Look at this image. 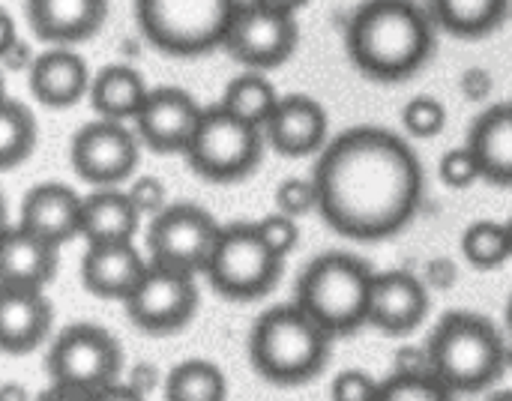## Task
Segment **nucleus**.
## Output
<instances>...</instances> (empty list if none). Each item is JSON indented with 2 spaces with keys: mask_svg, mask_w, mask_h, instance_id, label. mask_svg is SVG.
<instances>
[{
  "mask_svg": "<svg viewBox=\"0 0 512 401\" xmlns=\"http://www.w3.org/2000/svg\"><path fill=\"white\" fill-rule=\"evenodd\" d=\"M507 231H510V249H512V219L507 222Z\"/></svg>",
  "mask_w": 512,
  "mask_h": 401,
  "instance_id": "43",
  "label": "nucleus"
},
{
  "mask_svg": "<svg viewBox=\"0 0 512 401\" xmlns=\"http://www.w3.org/2000/svg\"><path fill=\"white\" fill-rule=\"evenodd\" d=\"M372 285L375 273L363 258L351 252H324L303 267L294 303L333 339L354 336L369 324Z\"/></svg>",
  "mask_w": 512,
  "mask_h": 401,
  "instance_id": "5",
  "label": "nucleus"
},
{
  "mask_svg": "<svg viewBox=\"0 0 512 401\" xmlns=\"http://www.w3.org/2000/svg\"><path fill=\"white\" fill-rule=\"evenodd\" d=\"M204 108L183 87H153L132 126L153 153H186Z\"/></svg>",
  "mask_w": 512,
  "mask_h": 401,
  "instance_id": "14",
  "label": "nucleus"
},
{
  "mask_svg": "<svg viewBox=\"0 0 512 401\" xmlns=\"http://www.w3.org/2000/svg\"><path fill=\"white\" fill-rule=\"evenodd\" d=\"M141 213L129 192L120 186H99L84 195L81 207V240L87 243H117L135 240Z\"/></svg>",
  "mask_w": 512,
  "mask_h": 401,
  "instance_id": "23",
  "label": "nucleus"
},
{
  "mask_svg": "<svg viewBox=\"0 0 512 401\" xmlns=\"http://www.w3.org/2000/svg\"><path fill=\"white\" fill-rule=\"evenodd\" d=\"M507 330H510V336H512V300H510V306H507Z\"/></svg>",
  "mask_w": 512,
  "mask_h": 401,
  "instance_id": "41",
  "label": "nucleus"
},
{
  "mask_svg": "<svg viewBox=\"0 0 512 401\" xmlns=\"http://www.w3.org/2000/svg\"><path fill=\"white\" fill-rule=\"evenodd\" d=\"M27 75L30 93L45 108H72L90 93L93 84L87 63L69 45H51L48 51L36 54Z\"/></svg>",
  "mask_w": 512,
  "mask_h": 401,
  "instance_id": "20",
  "label": "nucleus"
},
{
  "mask_svg": "<svg viewBox=\"0 0 512 401\" xmlns=\"http://www.w3.org/2000/svg\"><path fill=\"white\" fill-rule=\"evenodd\" d=\"M282 264L285 258L264 243L255 222H237L219 231L204 276L219 297L249 303L279 285Z\"/></svg>",
  "mask_w": 512,
  "mask_h": 401,
  "instance_id": "9",
  "label": "nucleus"
},
{
  "mask_svg": "<svg viewBox=\"0 0 512 401\" xmlns=\"http://www.w3.org/2000/svg\"><path fill=\"white\" fill-rule=\"evenodd\" d=\"M60 267V246L42 240L39 234L12 225L3 234L0 249V285L42 288L54 282Z\"/></svg>",
  "mask_w": 512,
  "mask_h": 401,
  "instance_id": "22",
  "label": "nucleus"
},
{
  "mask_svg": "<svg viewBox=\"0 0 512 401\" xmlns=\"http://www.w3.org/2000/svg\"><path fill=\"white\" fill-rule=\"evenodd\" d=\"M30 30L48 45H75L96 36L108 18V0H27Z\"/></svg>",
  "mask_w": 512,
  "mask_h": 401,
  "instance_id": "21",
  "label": "nucleus"
},
{
  "mask_svg": "<svg viewBox=\"0 0 512 401\" xmlns=\"http://www.w3.org/2000/svg\"><path fill=\"white\" fill-rule=\"evenodd\" d=\"M318 216L345 240L378 243L420 213L426 174L411 144L381 126H351L327 141L312 171Z\"/></svg>",
  "mask_w": 512,
  "mask_h": 401,
  "instance_id": "1",
  "label": "nucleus"
},
{
  "mask_svg": "<svg viewBox=\"0 0 512 401\" xmlns=\"http://www.w3.org/2000/svg\"><path fill=\"white\" fill-rule=\"evenodd\" d=\"M267 144L279 156H312L321 153L330 141V120L324 105L306 93H288L279 99L273 117L264 126Z\"/></svg>",
  "mask_w": 512,
  "mask_h": 401,
  "instance_id": "15",
  "label": "nucleus"
},
{
  "mask_svg": "<svg viewBox=\"0 0 512 401\" xmlns=\"http://www.w3.org/2000/svg\"><path fill=\"white\" fill-rule=\"evenodd\" d=\"M300 27L294 12L264 6L258 0H240L225 36V51L246 69H276L297 51Z\"/></svg>",
  "mask_w": 512,
  "mask_h": 401,
  "instance_id": "11",
  "label": "nucleus"
},
{
  "mask_svg": "<svg viewBox=\"0 0 512 401\" xmlns=\"http://www.w3.org/2000/svg\"><path fill=\"white\" fill-rule=\"evenodd\" d=\"M435 24L459 39H483L507 15V0H429Z\"/></svg>",
  "mask_w": 512,
  "mask_h": 401,
  "instance_id": "26",
  "label": "nucleus"
},
{
  "mask_svg": "<svg viewBox=\"0 0 512 401\" xmlns=\"http://www.w3.org/2000/svg\"><path fill=\"white\" fill-rule=\"evenodd\" d=\"M453 393L435 372H396L378 390V401H450Z\"/></svg>",
  "mask_w": 512,
  "mask_h": 401,
  "instance_id": "31",
  "label": "nucleus"
},
{
  "mask_svg": "<svg viewBox=\"0 0 512 401\" xmlns=\"http://www.w3.org/2000/svg\"><path fill=\"white\" fill-rule=\"evenodd\" d=\"M402 126L414 138H435L447 126V108L435 96H414L402 108Z\"/></svg>",
  "mask_w": 512,
  "mask_h": 401,
  "instance_id": "32",
  "label": "nucleus"
},
{
  "mask_svg": "<svg viewBox=\"0 0 512 401\" xmlns=\"http://www.w3.org/2000/svg\"><path fill=\"white\" fill-rule=\"evenodd\" d=\"M435 18L417 0H366L345 27V51L366 78L402 81L435 54Z\"/></svg>",
  "mask_w": 512,
  "mask_h": 401,
  "instance_id": "2",
  "label": "nucleus"
},
{
  "mask_svg": "<svg viewBox=\"0 0 512 401\" xmlns=\"http://www.w3.org/2000/svg\"><path fill=\"white\" fill-rule=\"evenodd\" d=\"M147 264L150 261H144L132 240L87 243V252L81 258V282L93 297L123 303L147 273Z\"/></svg>",
  "mask_w": 512,
  "mask_h": 401,
  "instance_id": "18",
  "label": "nucleus"
},
{
  "mask_svg": "<svg viewBox=\"0 0 512 401\" xmlns=\"http://www.w3.org/2000/svg\"><path fill=\"white\" fill-rule=\"evenodd\" d=\"M18 42V36H15V21H12V15L9 12H3V30H0V54L3 51H9L12 45Z\"/></svg>",
  "mask_w": 512,
  "mask_h": 401,
  "instance_id": "39",
  "label": "nucleus"
},
{
  "mask_svg": "<svg viewBox=\"0 0 512 401\" xmlns=\"http://www.w3.org/2000/svg\"><path fill=\"white\" fill-rule=\"evenodd\" d=\"M264 144L267 135L261 126L237 117L219 102L213 108H204L201 123L183 156L201 180L237 183L261 165Z\"/></svg>",
  "mask_w": 512,
  "mask_h": 401,
  "instance_id": "8",
  "label": "nucleus"
},
{
  "mask_svg": "<svg viewBox=\"0 0 512 401\" xmlns=\"http://www.w3.org/2000/svg\"><path fill=\"white\" fill-rule=\"evenodd\" d=\"M432 372L456 393H483L507 372V345L498 327L477 312H447L429 342Z\"/></svg>",
  "mask_w": 512,
  "mask_h": 401,
  "instance_id": "4",
  "label": "nucleus"
},
{
  "mask_svg": "<svg viewBox=\"0 0 512 401\" xmlns=\"http://www.w3.org/2000/svg\"><path fill=\"white\" fill-rule=\"evenodd\" d=\"M228 396V381L222 369L210 360H183L165 378L168 401H222Z\"/></svg>",
  "mask_w": 512,
  "mask_h": 401,
  "instance_id": "28",
  "label": "nucleus"
},
{
  "mask_svg": "<svg viewBox=\"0 0 512 401\" xmlns=\"http://www.w3.org/2000/svg\"><path fill=\"white\" fill-rule=\"evenodd\" d=\"M333 336L297 303L267 309L249 333V363L273 387H303L330 360Z\"/></svg>",
  "mask_w": 512,
  "mask_h": 401,
  "instance_id": "3",
  "label": "nucleus"
},
{
  "mask_svg": "<svg viewBox=\"0 0 512 401\" xmlns=\"http://www.w3.org/2000/svg\"><path fill=\"white\" fill-rule=\"evenodd\" d=\"M132 327L147 336H171L189 327L198 312V285L192 273L147 264L135 291L123 300Z\"/></svg>",
  "mask_w": 512,
  "mask_h": 401,
  "instance_id": "12",
  "label": "nucleus"
},
{
  "mask_svg": "<svg viewBox=\"0 0 512 401\" xmlns=\"http://www.w3.org/2000/svg\"><path fill=\"white\" fill-rule=\"evenodd\" d=\"M54 324V309L42 288L0 285V348L9 357L36 351Z\"/></svg>",
  "mask_w": 512,
  "mask_h": 401,
  "instance_id": "17",
  "label": "nucleus"
},
{
  "mask_svg": "<svg viewBox=\"0 0 512 401\" xmlns=\"http://www.w3.org/2000/svg\"><path fill=\"white\" fill-rule=\"evenodd\" d=\"M468 147L474 150L483 180L495 186H512V102L492 105L483 111L468 135Z\"/></svg>",
  "mask_w": 512,
  "mask_h": 401,
  "instance_id": "24",
  "label": "nucleus"
},
{
  "mask_svg": "<svg viewBox=\"0 0 512 401\" xmlns=\"http://www.w3.org/2000/svg\"><path fill=\"white\" fill-rule=\"evenodd\" d=\"M429 315V291L408 270L375 273L369 324L387 336H411Z\"/></svg>",
  "mask_w": 512,
  "mask_h": 401,
  "instance_id": "16",
  "label": "nucleus"
},
{
  "mask_svg": "<svg viewBox=\"0 0 512 401\" xmlns=\"http://www.w3.org/2000/svg\"><path fill=\"white\" fill-rule=\"evenodd\" d=\"M138 159L141 138L123 120L96 117L93 123H84L69 141V165L93 189L126 183L135 174Z\"/></svg>",
  "mask_w": 512,
  "mask_h": 401,
  "instance_id": "13",
  "label": "nucleus"
},
{
  "mask_svg": "<svg viewBox=\"0 0 512 401\" xmlns=\"http://www.w3.org/2000/svg\"><path fill=\"white\" fill-rule=\"evenodd\" d=\"M81 207L84 198L66 183H39L21 201L18 225L39 234L42 240L63 246L81 237Z\"/></svg>",
  "mask_w": 512,
  "mask_h": 401,
  "instance_id": "19",
  "label": "nucleus"
},
{
  "mask_svg": "<svg viewBox=\"0 0 512 401\" xmlns=\"http://www.w3.org/2000/svg\"><path fill=\"white\" fill-rule=\"evenodd\" d=\"M255 225H258V234L264 237V243L279 258H288L297 249V243H300V225H297V219L288 216V213H282V210H276L273 216H264Z\"/></svg>",
  "mask_w": 512,
  "mask_h": 401,
  "instance_id": "35",
  "label": "nucleus"
},
{
  "mask_svg": "<svg viewBox=\"0 0 512 401\" xmlns=\"http://www.w3.org/2000/svg\"><path fill=\"white\" fill-rule=\"evenodd\" d=\"M279 99L282 96L276 93V87L258 69H249V72L231 78L228 87H225V93H222V105L228 111H234L237 117H243V120H249V123H255L261 129L273 117Z\"/></svg>",
  "mask_w": 512,
  "mask_h": 401,
  "instance_id": "27",
  "label": "nucleus"
},
{
  "mask_svg": "<svg viewBox=\"0 0 512 401\" xmlns=\"http://www.w3.org/2000/svg\"><path fill=\"white\" fill-rule=\"evenodd\" d=\"M36 147V117L33 111L6 96L3 99V111H0V168L3 171H12L18 168L21 162L30 159Z\"/></svg>",
  "mask_w": 512,
  "mask_h": 401,
  "instance_id": "29",
  "label": "nucleus"
},
{
  "mask_svg": "<svg viewBox=\"0 0 512 401\" xmlns=\"http://www.w3.org/2000/svg\"><path fill=\"white\" fill-rule=\"evenodd\" d=\"M147 93H150V87H147L144 75L135 66L111 63V66H105V69H99L93 75L87 99H90L96 117L126 123V120H135V114L141 111Z\"/></svg>",
  "mask_w": 512,
  "mask_h": 401,
  "instance_id": "25",
  "label": "nucleus"
},
{
  "mask_svg": "<svg viewBox=\"0 0 512 401\" xmlns=\"http://www.w3.org/2000/svg\"><path fill=\"white\" fill-rule=\"evenodd\" d=\"M0 60H3V66H6V69H15V72H18V69H24V66H27V69L33 66L30 48H27L24 42H15L9 51H3V54H0Z\"/></svg>",
  "mask_w": 512,
  "mask_h": 401,
  "instance_id": "38",
  "label": "nucleus"
},
{
  "mask_svg": "<svg viewBox=\"0 0 512 401\" xmlns=\"http://www.w3.org/2000/svg\"><path fill=\"white\" fill-rule=\"evenodd\" d=\"M129 198L135 201V207H138V213L141 216H159L165 207H168V189H165V183L159 180V177H153V174H144V177H138L129 189Z\"/></svg>",
  "mask_w": 512,
  "mask_h": 401,
  "instance_id": "37",
  "label": "nucleus"
},
{
  "mask_svg": "<svg viewBox=\"0 0 512 401\" xmlns=\"http://www.w3.org/2000/svg\"><path fill=\"white\" fill-rule=\"evenodd\" d=\"M438 177L444 180V186L450 189H468L474 186L477 180H483V171H480V162L474 156V150L465 144V147H456V150H447L438 162Z\"/></svg>",
  "mask_w": 512,
  "mask_h": 401,
  "instance_id": "33",
  "label": "nucleus"
},
{
  "mask_svg": "<svg viewBox=\"0 0 512 401\" xmlns=\"http://www.w3.org/2000/svg\"><path fill=\"white\" fill-rule=\"evenodd\" d=\"M462 255L477 270H495L504 261H510L512 249L507 222L480 219V222L468 225V231L462 234Z\"/></svg>",
  "mask_w": 512,
  "mask_h": 401,
  "instance_id": "30",
  "label": "nucleus"
},
{
  "mask_svg": "<svg viewBox=\"0 0 512 401\" xmlns=\"http://www.w3.org/2000/svg\"><path fill=\"white\" fill-rule=\"evenodd\" d=\"M258 3L273 6V9H282V12H297V9H303L309 0H258Z\"/></svg>",
  "mask_w": 512,
  "mask_h": 401,
  "instance_id": "40",
  "label": "nucleus"
},
{
  "mask_svg": "<svg viewBox=\"0 0 512 401\" xmlns=\"http://www.w3.org/2000/svg\"><path fill=\"white\" fill-rule=\"evenodd\" d=\"M123 369L120 342L96 324L66 327L48 348L45 372L51 393L60 399H99Z\"/></svg>",
  "mask_w": 512,
  "mask_h": 401,
  "instance_id": "7",
  "label": "nucleus"
},
{
  "mask_svg": "<svg viewBox=\"0 0 512 401\" xmlns=\"http://www.w3.org/2000/svg\"><path fill=\"white\" fill-rule=\"evenodd\" d=\"M507 369H510V372H512V342H510V345H507Z\"/></svg>",
  "mask_w": 512,
  "mask_h": 401,
  "instance_id": "42",
  "label": "nucleus"
},
{
  "mask_svg": "<svg viewBox=\"0 0 512 401\" xmlns=\"http://www.w3.org/2000/svg\"><path fill=\"white\" fill-rule=\"evenodd\" d=\"M222 225L198 204H168L147 228V261L183 273H204Z\"/></svg>",
  "mask_w": 512,
  "mask_h": 401,
  "instance_id": "10",
  "label": "nucleus"
},
{
  "mask_svg": "<svg viewBox=\"0 0 512 401\" xmlns=\"http://www.w3.org/2000/svg\"><path fill=\"white\" fill-rule=\"evenodd\" d=\"M381 384L372 381L366 372L360 369H345L336 375L333 387H330V399L336 401H378Z\"/></svg>",
  "mask_w": 512,
  "mask_h": 401,
  "instance_id": "36",
  "label": "nucleus"
},
{
  "mask_svg": "<svg viewBox=\"0 0 512 401\" xmlns=\"http://www.w3.org/2000/svg\"><path fill=\"white\" fill-rule=\"evenodd\" d=\"M240 0H135L144 39L168 57H201L225 45Z\"/></svg>",
  "mask_w": 512,
  "mask_h": 401,
  "instance_id": "6",
  "label": "nucleus"
},
{
  "mask_svg": "<svg viewBox=\"0 0 512 401\" xmlns=\"http://www.w3.org/2000/svg\"><path fill=\"white\" fill-rule=\"evenodd\" d=\"M276 210L294 216V219H303L309 216L312 210H318V189H315V180L309 177H288L279 183L276 189Z\"/></svg>",
  "mask_w": 512,
  "mask_h": 401,
  "instance_id": "34",
  "label": "nucleus"
}]
</instances>
